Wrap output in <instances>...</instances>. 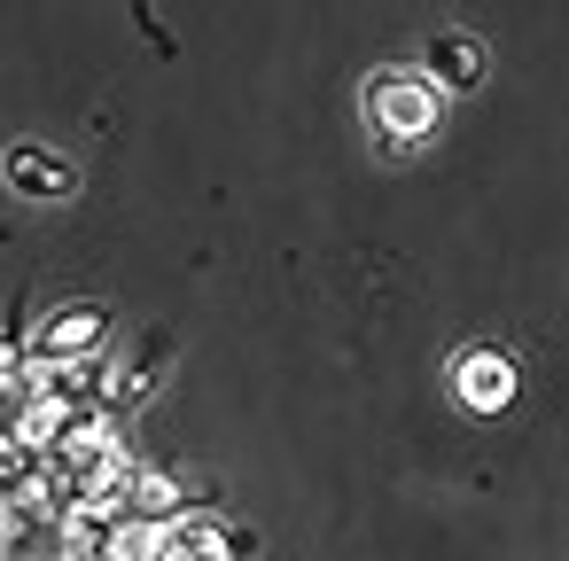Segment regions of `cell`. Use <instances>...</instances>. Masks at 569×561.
<instances>
[{"label":"cell","mask_w":569,"mask_h":561,"mask_svg":"<svg viewBox=\"0 0 569 561\" xmlns=\"http://www.w3.org/2000/svg\"><path fill=\"white\" fill-rule=\"evenodd\" d=\"M164 561H234V553H227V530H172Z\"/></svg>","instance_id":"30bf717a"},{"label":"cell","mask_w":569,"mask_h":561,"mask_svg":"<svg viewBox=\"0 0 569 561\" xmlns=\"http://www.w3.org/2000/svg\"><path fill=\"white\" fill-rule=\"evenodd\" d=\"M56 561H102V553H87V545H56Z\"/></svg>","instance_id":"7c38bea8"},{"label":"cell","mask_w":569,"mask_h":561,"mask_svg":"<svg viewBox=\"0 0 569 561\" xmlns=\"http://www.w3.org/2000/svg\"><path fill=\"white\" fill-rule=\"evenodd\" d=\"M164 367H172V343H164V335H149V343H141V351H133L118 374H110V405H118V413L149 405V390L164 382Z\"/></svg>","instance_id":"5b68a950"},{"label":"cell","mask_w":569,"mask_h":561,"mask_svg":"<svg viewBox=\"0 0 569 561\" xmlns=\"http://www.w3.org/2000/svg\"><path fill=\"white\" fill-rule=\"evenodd\" d=\"M437 110H445V94H437L429 71H375V79H367V126H375V141H390V149L429 141V133H437Z\"/></svg>","instance_id":"6da1fadb"},{"label":"cell","mask_w":569,"mask_h":561,"mask_svg":"<svg viewBox=\"0 0 569 561\" xmlns=\"http://www.w3.org/2000/svg\"><path fill=\"white\" fill-rule=\"evenodd\" d=\"M188 499H180V475L172 468H133V491H126V514H149V522H172Z\"/></svg>","instance_id":"ba28073f"},{"label":"cell","mask_w":569,"mask_h":561,"mask_svg":"<svg viewBox=\"0 0 569 561\" xmlns=\"http://www.w3.org/2000/svg\"><path fill=\"white\" fill-rule=\"evenodd\" d=\"M164 553H172V530L149 522V514H126L110 530V545H102V561H164Z\"/></svg>","instance_id":"9c48e42d"},{"label":"cell","mask_w":569,"mask_h":561,"mask_svg":"<svg viewBox=\"0 0 569 561\" xmlns=\"http://www.w3.org/2000/svg\"><path fill=\"white\" fill-rule=\"evenodd\" d=\"M429 79H437V94H476V87H483V48L460 40V32H445V40L429 48Z\"/></svg>","instance_id":"8992f818"},{"label":"cell","mask_w":569,"mask_h":561,"mask_svg":"<svg viewBox=\"0 0 569 561\" xmlns=\"http://www.w3.org/2000/svg\"><path fill=\"white\" fill-rule=\"evenodd\" d=\"M0 180H9L17 196H32V203H63L79 188V164L63 149H48V141H17L9 157H0Z\"/></svg>","instance_id":"277c9868"},{"label":"cell","mask_w":569,"mask_h":561,"mask_svg":"<svg viewBox=\"0 0 569 561\" xmlns=\"http://www.w3.org/2000/svg\"><path fill=\"white\" fill-rule=\"evenodd\" d=\"M40 468H48V452H40L17 421H0V499L32 491V483H40Z\"/></svg>","instance_id":"52a82bcc"},{"label":"cell","mask_w":569,"mask_h":561,"mask_svg":"<svg viewBox=\"0 0 569 561\" xmlns=\"http://www.w3.org/2000/svg\"><path fill=\"white\" fill-rule=\"evenodd\" d=\"M0 561H9V553H0Z\"/></svg>","instance_id":"4fadbf2b"},{"label":"cell","mask_w":569,"mask_h":561,"mask_svg":"<svg viewBox=\"0 0 569 561\" xmlns=\"http://www.w3.org/2000/svg\"><path fill=\"white\" fill-rule=\"evenodd\" d=\"M102 351H110V312L102 304H63L32 335V359L40 367H79V359H102Z\"/></svg>","instance_id":"7a4b0ae2"},{"label":"cell","mask_w":569,"mask_h":561,"mask_svg":"<svg viewBox=\"0 0 569 561\" xmlns=\"http://www.w3.org/2000/svg\"><path fill=\"white\" fill-rule=\"evenodd\" d=\"M452 398L468 413H507L515 405V359L499 343H460L452 351Z\"/></svg>","instance_id":"3957f363"},{"label":"cell","mask_w":569,"mask_h":561,"mask_svg":"<svg viewBox=\"0 0 569 561\" xmlns=\"http://www.w3.org/2000/svg\"><path fill=\"white\" fill-rule=\"evenodd\" d=\"M227 553L250 561V553H258V530H250V522H227Z\"/></svg>","instance_id":"8fae6325"}]
</instances>
